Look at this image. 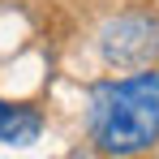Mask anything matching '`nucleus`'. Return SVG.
<instances>
[{
    "label": "nucleus",
    "mask_w": 159,
    "mask_h": 159,
    "mask_svg": "<svg viewBox=\"0 0 159 159\" xmlns=\"http://www.w3.org/2000/svg\"><path fill=\"white\" fill-rule=\"evenodd\" d=\"M90 142L103 155H138L159 146V73L146 65L90 90Z\"/></svg>",
    "instance_id": "1"
},
{
    "label": "nucleus",
    "mask_w": 159,
    "mask_h": 159,
    "mask_svg": "<svg viewBox=\"0 0 159 159\" xmlns=\"http://www.w3.org/2000/svg\"><path fill=\"white\" fill-rule=\"evenodd\" d=\"M99 52L112 69H146L159 56V17L155 13H120L99 30Z\"/></svg>",
    "instance_id": "2"
},
{
    "label": "nucleus",
    "mask_w": 159,
    "mask_h": 159,
    "mask_svg": "<svg viewBox=\"0 0 159 159\" xmlns=\"http://www.w3.org/2000/svg\"><path fill=\"white\" fill-rule=\"evenodd\" d=\"M43 133V112L30 103H4L0 99V142L4 146H30Z\"/></svg>",
    "instance_id": "3"
}]
</instances>
